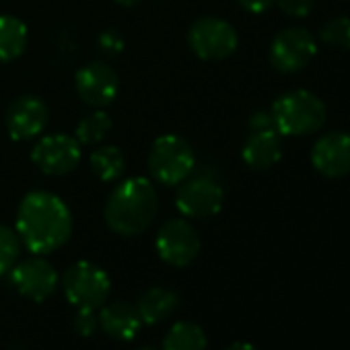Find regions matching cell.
<instances>
[{
	"label": "cell",
	"mask_w": 350,
	"mask_h": 350,
	"mask_svg": "<svg viewBox=\"0 0 350 350\" xmlns=\"http://www.w3.org/2000/svg\"><path fill=\"white\" fill-rule=\"evenodd\" d=\"M72 233L68 206L52 192L27 194L17 213L19 241L33 256H48L60 250Z\"/></svg>",
	"instance_id": "1"
},
{
	"label": "cell",
	"mask_w": 350,
	"mask_h": 350,
	"mask_svg": "<svg viewBox=\"0 0 350 350\" xmlns=\"http://www.w3.org/2000/svg\"><path fill=\"white\" fill-rule=\"evenodd\" d=\"M159 213V196L150 180L132 178L113 188L105 202V223L107 227L122 235L134 237L144 233Z\"/></svg>",
	"instance_id": "2"
},
{
	"label": "cell",
	"mask_w": 350,
	"mask_h": 350,
	"mask_svg": "<svg viewBox=\"0 0 350 350\" xmlns=\"http://www.w3.org/2000/svg\"><path fill=\"white\" fill-rule=\"evenodd\" d=\"M272 124L282 136H305L317 132L325 122L323 101L305 89L286 91L272 103Z\"/></svg>",
	"instance_id": "3"
},
{
	"label": "cell",
	"mask_w": 350,
	"mask_h": 350,
	"mask_svg": "<svg viewBox=\"0 0 350 350\" xmlns=\"http://www.w3.org/2000/svg\"><path fill=\"white\" fill-rule=\"evenodd\" d=\"M196 167V154L192 144L178 134L159 136L148 152L150 175L165 186H178Z\"/></svg>",
	"instance_id": "4"
},
{
	"label": "cell",
	"mask_w": 350,
	"mask_h": 350,
	"mask_svg": "<svg viewBox=\"0 0 350 350\" xmlns=\"http://www.w3.org/2000/svg\"><path fill=\"white\" fill-rule=\"evenodd\" d=\"M60 282L68 303L75 307L99 309L103 303H107V297L111 293V280L107 272L97 264L85 260L68 266Z\"/></svg>",
	"instance_id": "5"
},
{
	"label": "cell",
	"mask_w": 350,
	"mask_h": 350,
	"mask_svg": "<svg viewBox=\"0 0 350 350\" xmlns=\"http://www.w3.org/2000/svg\"><path fill=\"white\" fill-rule=\"evenodd\" d=\"M225 202V190L213 173H198L182 182L175 194V206L188 219H211L221 213Z\"/></svg>",
	"instance_id": "6"
},
{
	"label": "cell",
	"mask_w": 350,
	"mask_h": 350,
	"mask_svg": "<svg viewBox=\"0 0 350 350\" xmlns=\"http://www.w3.org/2000/svg\"><path fill=\"white\" fill-rule=\"evenodd\" d=\"M200 235L196 227L186 219H169L161 225L154 247L159 258L175 268H184L192 264L200 254Z\"/></svg>",
	"instance_id": "7"
},
{
	"label": "cell",
	"mask_w": 350,
	"mask_h": 350,
	"mask_svg": "<svg viewBox=\"0 0 350 350\" xmlns=\"http://www.w3.org/2000/svg\"><path fill=\"white\" fill-rule=\"evenodd\" d=\"M192 52L202 60H225L237 50V31L219 17H202L188 31Z\"/></svg>",
	"instance_id": "8"
},
{
	"label": "cell",
	"mask_w": 350,
	"mask_h": 350,
	"mask_svg": "<svg viewBox=\"0 0 350 350\" xmlns=\"http://www.w3.org/2000/svg\"><path fill=\"white\" fill-rule=\"evenodd\" d=\"M317 54V42L305 27L282 29L270 44V62L278 72L303 70Z\"/></svg>",
	"instance_id": "9"
},
{
	"label": "cell",
	"mask_w": 350,
	"mask_h": 350,
	"mask_svg": "<svg viewBox=\"0 0 350 350\" xmlns=\"http://www.w3.org/2000/svg\"><path fill=\"white\" fill-rule=\"evenodd\" d=\"M9 274L15 291L36 303H44L46 299H50L60 282L56 268L42 256L17 262Z\"/></svg>",
	"instance_id": "10"
},
{
	"label": "cell",
	"mask_w": 350,
	"mask_h": 350,
	"mask_svg": "<svg viewBox=\"0 0 350 350\" xmlns=\"http://www.w3.org/2000/svg\"><path fill=\"white\" fill-rule=\"evenodd\" d=\"M31 159L46 175H66L81 163V144L68 134H50L36 144Z\"/></svg>",
	"instance_id": "11"
},
{
	"label": "cell",
	"mask_w": 350,
	"mask_h": 350,
	"mask_svg": "<svg viewBox=\"0 0 350 350\" xmlns=\"http://www.w3.org/2000/svg\"><path fill=\"white\" fill-rule=\"evenodd\" d=\"M75 87H77L79 97L87 105L101 109L118 97L120 79H118V72L107 62L97 60L79 68L75 77Z\"/></svg>",
	"instance_id": "12"
},
{
	"label": "cell",
	"mask_w": 350,
	"mask_h": 350,
	"mask_svg": "<svg viewBox=\"0 0 350 350\" xmlns=\"http://www.w3.org/2000/svg\"><path fill=\"white\" fill-rule=\"evenodd\" d=\"M48 105L36 95H23L7 109V130L13 140H31L48 126Z\"/></svg>",
	"instance_id": "13"
},
{
	"label": "cell",
	"mask_w": 350,
	"mask_h": 350,
	"mask_svg": "<svg viewBox=\"0 0 350 350\" xmlns=\"http://www.w3.org/2000/svg\"><path fill=\"white\" fill-rule=\"evenodd\" d=\"M311 163L323 178H342L350 171V134L329 132L317 138L311 148Z\"/></svg>",
	"instance_id": "14"
},
{
	"label": "cell",
	"mask_w": 350,
	"mask_h": 350,
	"mask_svg": "<svg viewBox=\"0 0 350 350\" xmlns=\"http://www.w3.org/2000/svg\"><path fill=\"white\" fill-rule=\"evenodd\" d=\"M99 315V327L113 340L128 342L132 340L140 327V315L136 311V305L128 301H113V303H103Z\"/></svg>",
	"instance_id": "15"
},
{
	"label": "cell",
	"mask_w": 350,
	"mask_h": 350,
	"mask_svg": "<svg viewBox=\"0 0 350 350\" xmlns=\"http://www.w3.org/2000/svg\"><path fill=\"white\" fill-rule=\"evenodd\" d=\"M241 157H243L245 165L256 171H266V169L274 167L282 157L280 134L274 128L272 130H254L243 144Z\"/></svg>",
	"instance_id": "16"
},
{
	"label": "cell",
	"mask_w": 350,
	"mask_h": 350,
	"mask_svg": "<svg viewBox=\"0 0 350 350\" xmlns=\"http://www.w3.org/2000/svg\"><path fill=\"white\" fill-rule=\"evenodd\" d=\"M178 305H180V297L175 291L165 288V286H150L138 297L136 311L142 323L157 325L178 309Z\"/></svg>",
	"instance_id": "17"
},
{
	"label": "cell",
	"mask_w": 350,
	"mask_h": 350,
	"mask_svg": "<svg viewBox=\"0 0 350 350\" xmlns=\"http://www.w3.org/2000/svg\"><path fill=\"white\" fill-rule=\"evenodd\" d=\"M29 42V31L23 21L13 15H0V62L17 60Z\"/></svg>",
	"instance_id": "18"
},
{
	"label": "cell",
	"mask_w": 350,
	"mask_h": 350,
	"mask_svg": "<svg viewBox=\"0 0 350 350\" xmlns=\"http://www.w3.org/2000/svg\"><path fill=\"white\" fill-rule=\"evenodd\" d=\"M206 332L198 323L178 321L167 329L161 350H206Z\"/></svg>",
	"instance_id": "19"
},
{
	"label": "cell",
	"mask_w": 350,
	"mask_h": 350,
	"mask_svg": "<svg viewBox=\"0 0 350 350\" xmlns=\"http://www.w3.org/2000/svg\"><path fill=\"white\" fill-rule=\"evenodd\" d=\"M91 171L97 175L101 182H116L122 178L126 169L124 152L118 146H99L91 152Z\"/></svg>",
	"instance_id": "20"
},
{
	"label": "cell",
	"mask_w": 350,
	"mask_h": 350,
	"mask_svg": "<svg viewBox=\"0 0 350 350\" xmlns=\"http://www.w3.org/2000/svg\"><path fill=\"white\" fill-rule=\"evenodd\" d=\"M111 128H113L111 118L105 111L97 109V111H91L89 116H85L79 122L75 138L79 140V144H99L109 136Z\"/></svg>",
	"instance_id": "21"
},
{
	"label": "cell",
	"mask_w": 350,
	"mask_h": 350,
	"mask_svg": "<svg viewBox=\"0 0 350 350\" xmlns=\"http://www.w3.org/2000/svg\"><path fill=\"white\" fill-rule=\"evenodd\" d=\"M21 241L17 231L0 225V276H5L13 270V266L19 260Z\"/></svg>",
	"instance_id": "22"
},
{
	"label": "cell",
	"mask_w": 350,
	"mask_h": 350,
	"mask_svg": "<svg viewBox=\"0 0 350 350\" xmlns=\"http://www.w3.org/2000/svg\"><path fill=\"white\" fill-rule=\"evenodd\" d=\"M319 38L323 44L338 48V50H350V17H334L329 19L321 29Z\"/></svg>",
	"instance_id": "23"
},
{
	"label": "cell",
	"mask_w": 350,
	"mask_h": 350,
	"mask_svg": "<svg viewBox=\"0 0 350 350\" xmlns=\"http://www.w3.org/2000/svg\"><path fill=\"white\" fill-rule=\"evenodd\" d=\"M72 327L81 338H91L99 329V315L97 309L91 307H77V313L72 317Z\"/></svg>",
	"instance_id": "24"
},
{
	"label": "cell",
	"mask_w": 350,
	"mask_h": 350,
	"mask_svg": "<svg viewBox=\"0 0 350 350\" xmlns=\"http://www.w3.org/2000/svg\"><path fill=\"white\" fill-rule=\"evenodd\" d=\"M280 11L286 15V17H293V19H303L307 17L311 11H313V0H276Z\"/></svg>",
	"instance_id": "25"
},
{
	"label": "cell",
	"mask_w": 350,
	"mask_h": 350,
	"mask_svg": "<svg viewBox=\"0 0 350 350\" xmlns=\"http://www.w3.org/2000/svg\"><path fill=\"white\" fill-rule=\"evenodd\" d=\"M99 48H101V52L103 54H107V56H118L122 50H124V38L120 36V31H116V29H107V31H103L101 36H99Z\"/></svg>",
	"instance_id": "26"
},
{
	"label": "cell",
	"mask_w": 350,
	"mask_h": 350,
	"mask_svg": "<svg viewBox=\"0 0 350 350\" xmlns=\"http://www.w3.org/2000/svg\"><path fill=\"white\" fill-rule=\"evenodd\" d=\"M274 124H272V116L266 113V111H258L250 118V130H272Z\"/></svg>",
	"instance_id": "27"
},
{
	"label": "cell",
	"mask_w": 350,
	"mask_h": 350,
	"mask_svg": "<svg viewBox=\"0 0 350 350\" xmlns=\"http://www.w3.org/2000/svg\"><path fill=\"white\" fill-rule=\"evenodd\" d=\"M237 3L250 13H264L276 3V0H237Z\"/></svg>",
	"instance_id": "28"
},
{
	"label": "cell",
	"mask_w": 350,
	"mask_h": 350,
	"mask_svg": "<svg viewBox=\"0 0 350 350\" xmlns=\"http://www.w3.org/2000/svg\"><path fill=\"white\" fill-rule=\"evenodd\" d=\"M225 350H258L254 344H247V342H233L231 346H227Z\"/></svg>",
	"instance_id": "29"
},
{
	"label": "cell",
	"mask_w": 350,
	"mask_h": 350,
	"mask_svg": "<svg viewBox=\"0 0 350 350\" xmlns=\"http://www.w3.org/2000/svg\"><path fill=\"white\" fill-rule=\"evenodd\" d=\"M116 3L122 5V7H134V5L142 3V0H116Z\"/></svg>",
	"instance_id": "30"
},
{
	"label": "cell",
	"mask_w": 350,
	"mask_h": 350,
	"mask_svg": "<svg viewBox=\"0 0 350 350\" xmlns=\"http://www.w3.org/2000/svg\"><path fill=\"white\" fill-rule=\"evenodd\" d=\"M136 350H159V348H154V346H138Z\"/></svg>",
	"instance_id": "31"
}]
</instances>
